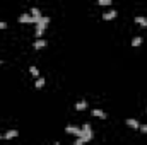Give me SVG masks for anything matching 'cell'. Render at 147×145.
Returning a JSON list of instances; mask_svg holds the SVG:
<instances>
[{
	"instance_id": "13",
	"label": "cell",
	"mask_w": 147,
	"mask_h": 145,
	"mask_svg": "<svg viewBox=\"0 0 147 145\" xmlns=\"http://www.w3.org/2000/svg\"><path fill=\"white\" fill-rule=\"evenodd\" d=\"M140 44H142V36H135L132 39V46H134V48H137V46H140Z\"/></svg>"
},
{
	"instance_id": "18",
	"label": "cell",
	"mask_w": 147,
	"mask_h": 145,
	"mask_svg": "<svg viewBox=\"0 0 147 145\" xmlns=\"http://www.w3.org/2000/svg\"><path fill=\"white\" fill-rule=\"evenodd\" d=\"M0 29H7V22H2L0 21Z\"/></svg>"
},
{
	"instance_id": "5",
	"label": "cell",
	"mask_w": 147,
	"mask_h": 145,
	"mask_svg": "<svg viewBox=\"0 0 147 145\" xmlns=\"http://www.w3.org/2000/svg\"><path fill=\"white\" fill-rule=\"evenodd\" d=\"M46 39H43V38H38L36 41H34V44H33V48L34 50H43V48H46Z\"/></svg>"
},
{
	"instance_id": "19",
	"label": "cell",
	"mask_w": 147,
	"mask_h": 145,
	"mask_svg": "<svg viewBox=\"0 0 147 145\" xmlns=\"http://www.w3.org/2000/svg\"><path fill=\"white\" fill-rule=\"evenodd\" d=\"M84 144V142H82V138H79V137H77V140H75V145H82Z\"/></svg>"
},
{
	"instance_id": "3",
	"label": "cell",
	"mask_w": 147,
	"mask_h": 145,
	"mask_svg": "<svg viewBox=\"0 0 147 145\" xmlns=\"http://www.w3.org/2000/svg\"><path fill=\"white\" fill-rule=\"evenodd\" d=\"M19 22L21 24H36V19L31 14H22V15H19Z\"/></svg>"
},
{
	"instance_id": "22",
	"label": "cell",
	"mask_w": 147,
	"mask_h": 145,
	"mask_svg": "<svg viewBox=\"0 0 147 145\" xmlns=\"http://www.w3.org/2000/svg\"><path fill=\"white\" fill-rule=\"evenodd\" d=\"M146 113H147V109H146Z\"/></svg>"
},
{
	"instance_id": "11",
	"label": "cell",
	"mask_w": 147,
	"mask_h": 145,
	"mask_svg": "<svg viewBox=\"0 0 147 145\" xmlns=\"http://www.w3.org/2000/svg\"><path fill=\"white\" fill-rule=\"evenodd\" d=\"M29 14L36 19V22H38V19H39V17H43V15H41V12H39V9H36V7H33V9L29 10Z\"/></svg>"
},
{
	"instance_id": "2",
	"label": "cell",
	"mask_w": 147,
	"mask_h": 145,
	"mask_svg": "<svg viewBox=\"0 0 147 145\" xmlns=\"http://www.w3.org/2000/svg\"><path fill=\"white\" fill-rule=\"evenodd\" d=\"M65 132H67L69 135L84 137V130H82V128H79V126H72V125H69V126H65Z\"/></svg>"
},
{
	"instance_id": "17",
	"label": "cell",
	"mask_w": 147,
	"mask_h": 145,
	"mask_svg": "<svg viewBox=\"0 0 147 145\" xmlns=\"http://www.w3.org/2000/svg\"><path fill=\"white\" fill-rule=\"evenodd\" d=\"M139 130H140L142 133H146V135H147V125H140V126H139Z\"/></svg>"
},
{
	"instance_id": "10",
	"label": "cell",
	"mask_w": 147,
	"mask_h": 145,
	"mask_svg": "<svg viewBox=\"0 0 147 145\" xmlns=\"http://www.w3.org/2000/svg\"><path fill=\"white\" fill-rule=\"evenodd\" d=\"M87 106H89L87 101H79V103L75 104V109H77V111H84V109H87Z\"/></svg>"
},
{
	"instance_id": "16",
	"label": "cell",
	"mask_w": 147,
	"mask_h": 145,
	"mask_svg": "<svg viewBox=\"0 0 147 145\" xmlns=\"http://www.w3.org/2000/svg\"><path fill=\"white\" fill-rule=\"evenodd\" d=\"M80 128L84 130V133H91V125H89V123H84Z\"/></svg>"
},
{
	"instance_id": "7",
	"label": "cell",
	"mask_w": 147,
	"mask_h": 145,
	"mask_svg": "<svg viewBox=\"0 0 147 145\" xmlns=\"http://www.w3.org/2000/svg\"><path fill=\"white\" fill-rule=\"evenodd\" d=\"M127 125H128L130 128H135V130H139V126H140V123H139L135 118H127Z\"/></svg>"
},
{
	"instance_id": "9",
	"label": "cell",
	"mask_w": 147,
	"mask_h": 145,
	"mask_svg": "<svg viewBox=\"0 0 147 145\" xmlns=\"http://www.w3.org/2000/svg\"><path fill=\"white\" fill-rule=\"evenodd\" d=\"M135 22H137L139 26H142V28H147V19L142 17V15H137V17H135Z\"/></svg>"
},
{
	"instance_id": "14",
	"label": "cell",
	"mask_w": 147,
	"mask_h": 145,
	"mask_svg": "<svg viewBox=\"0 0 147 145\" xmlns=\"http://www.w3.org/2000/svg\"><path fill=\"white\" fill-rule=\"evenodd\" d=\"M113 0H98V5L99 7H111Z\"/></svg>"
},
{
	"instance_id": "8",
	"label": "cell",
	"mask_w": 147,
	"mask_h": 145,
	"mask_svg": "<svg viewBox=\"0 0 147 145\" xmlns=\"http://www.w3.org/2000/svg\"><path fill=\"white\" fill-rule=\"evenodd\" d=\"M17 135H19V132H17V130H9V132L3 135V138H5V140H12V138H16Z\"/></svg>"
},
{
	"instance_id": "6",
	"label": "cell",
	"mask_w": 147,
	"mask_h": 145,
	"mask_svg": "<svg viewBox=\"0 0 147 145\" xmlns=\"http://www.w3.org/2000/svg\"><path fill=\"white\" fill-rule=\"evenodd\" d=\"M92 116H96V118H101V119H106V118H108V114H106L103 109H92Z\"/></svg>"
},
{
	"instance_id": "4",
	"label": "cell",
	"mask_w": 147,
	"mask_h": 145,
	"mask_svg": "<svg viewBox=\"0 0 147 145\" xmlns=\"http://www.w3.org/2000/svg\"><path fill=\"white\" fill-rule=\"evenodd\" d=\"M116 15H118V12H116L115 9H110V10H106V12L103 14V19H105V21H113V19H116Z\"/></svg>"
},
{
	"instance_id": "15",
	"label": "cell",
	"mask_w": 147,
	"mask_h": 145,
	"mask_svg": "<svg viewBox=\"0 0 147 145\" xmlns=\"http://www.w3.org/2000/svg\"><path fill=\"white\" fill-rule=\"evenodd\" d=\"M29 73H31L33 77H39V70H38V67L31 65V67H29Z\"/></svg>"
},
{
	"instance_id": "1",
	"label": "cell",
	"mask_w": 147,
	"mask_h": 145,
	"mask_svg": "<svg viewBox=\"0 0 147 145\" xmlns=\"http://www.w3.org/2000/svg\"><path fill=\"white\" fill-rule=\"evenodd\" d=\"M34 26H36V38H41L43 34H45L46 28L50 26V17H39Z\"/></svg>"
},
{
	"instance_id": "12",
	"label": "cell",
	"mask_w": 147,
	"mask_h": 145,
	"mask_svg": "<svg viewBox=\"0 0 147 145\" xmlns=\"http://www.w3.org/2000/svg\"><path fill=\"white\" fill-rule=\"evenodd\" d=\"M45 84H46V80H45L43 77H38L36 82H34V87H36V89H41V87H45Z\"/></svg>"
},
{
	"instance_id": "21",
	"label": "cell",
	"mask_w": 147,
	"mask_h": 145,
	"mask_svg": "<svg viewBox=\"0 0 147 145\" xmlns=\"http://www.w3.org/2000/svg\"><path fill=\"white\" fill-rule=\"evenodd\" d=\"M0 138H3V135H0Z\"/></svg>"
},
{
	"instance_id": "20",
	"label": "cell",
	"mask_w": 147,
	"mask_h": 145,
	"mask_svg": "<svg viewBox=\"0 0 147 145\" xmlns=\"http://www.w3.org/2000/svg\"><path fill=\"white\" fill-rule=\"evenodd\" d=\"M2 63H3V62H2V60H0V67H2Z\"/></svg>"
}]
</instances>
